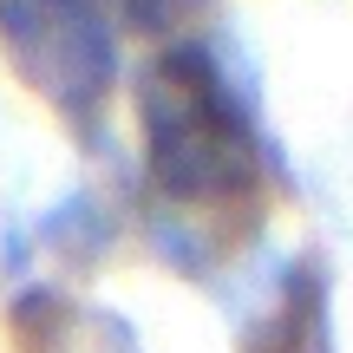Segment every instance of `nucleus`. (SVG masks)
I'll return each mask as SVG.
<instances>
[{
  "instance_id": "nucleus-1",
  "label": "nucleus",
  "mask_w": 353,
  "mask_h": 353,
  "mask_svg": "<svg viewBox=\"0 0 353 353\" xmlns=\"http://www.w3.org/2000/svg\"><path fill=\"white\" fill-rule=\"evenodd\" d=\"M138 131H144L151 190L170 203H190V210L229 203L262 176L249 105L236 99L216 52H203L196 39H176L170 52L151 59L138 85Z\"/></svg>"
},
{
  "instance_id": "nucleus-2",
  "label": "nucleus",
  "mask_w": 353,
  "mask_h": 353,
  "mask_svg": "<svg viewBox=\"0 0 353 353\" xmlns=\"http://www.w3.org/2000/svg\"><path fill=\"white\" fill-rule=\"evenodd\" d=\"M0 52L65 118H92L118 79L112 26L92 0H0Z\"/></svg>"
},
{
  "instance_id": "nucleus-3",
  "label": "nucleus",
  "mask_w": 353,
  "mask_h": 353,
  "mask_svg": "<svg viewBox=\"0 0 353 353\" xmlns=\"http://www.w3.org/2000/svg\"><path fill=\"white\" fill-rule=\"evenodd\" d=\"M92 7L105 13V26L118 20V26H131L144 39H170L203 13V0H92Z\"/></svg>"
}]
</instances>
